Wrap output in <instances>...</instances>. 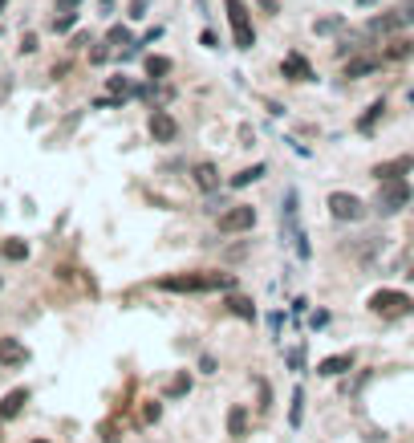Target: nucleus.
<instances>
[{
    "instance_id": "6",
    "label": "nucleus",
    "mask_w": 414,
    "mask_h": 443,
    "mask_svg": "<svg viewBox=\"0 0 414 443\" xmlns=\"http://www.w3.org/2000/svg\"><path fill=\"white\" fill-rule=\"evenodd\" d=\"M414 310V301L406 293H398V289H378L373 297H369V313H378V317H398V313Z\"/></svg>"
},
{
    "instance_id": "12",
    "label": "nucleus",
    "mask_w": 414,
    "mask_h": 443,
    "mask_svg": "<svg viewBox=\"0 0 414 443\" xmlns=\"http://www.w3.org/2000/svg\"><path fill=\"white\" fill-rule=\"evenodd\" d=\"M25 402H29V391H25V387L8 391V395L0 399V419H16V415L25 411Z\"/></svg>"
},
{
    "instance_id": "27",
    "label": "nucleus",
    "mask_w": 414,
    "mask_h": 443,
    "mask_svg": "<svg viewBox=\"0 0 414 443\" xmlns=\"http://www.w3.org/2000/svg\"><path fill=\"white\" fill-rule=\"evenodd\" d=\"M78 25V12H61V17H53V33H69Z\"/></svg>"
},
{
    "instance_id": "43",
    "label": "nucleus",
    "mask_w": 414,
    "mask_h": 443,
    "mask_svg": "<svg viewBox=\"0 0 414 443\" xmlns=\"http://www.w3.org/2000/svg\"><path fill=\"white\" fill-rule=\"evenodd\" d=\"M411 277H414V268H411Z\"/></svg>"
},
{
    "instance_id": "42",
    "label": "nucleus",
    "mask_w": 414,
    "mask_h": 443,
    "mask_svg": "<svg viewBox=\"0 0 414 443\" xmlns=\"http://www.w3.org/2000/svg\"><path fill=\"white\" fill-rule=\"evenodd\" d=\"M37 443H45V440H37Z\"/></svg>"
},
{
    "instance_id": "33",
    "label": "nucleus",
    "mask_w": 414,
    "mask_h": 443,
    "mask_svg": "<svg viewBox=\"0 0 414 443\" xmlns=\"http://www.w3.org/2000/svg\"><path fill=\"white\" fill-rule=\"evenodd\" d=\"M159 415H163V407H159V402H150V407L142 411V419H146V423H159Z\"/></svg>"
},
{
    "instance_id": "21",
    "label": "nucleus",
    "mask_w": 414,
    "mask_h": 443,
    "mask_svg": "<svg viewBox=\"0 0 414 443\" xmlns=\"http://www.w3.org/2000/svg\"><path fill=\"white\" fill-rule=\"evenodd\" d=\"M411 53H414V41H406V37H402V41H394V45H390V49H386L382 57H386V61H406Z\"/></svg>"
},
{
    "instance_id": "26",
    "label": "nucleus",
    "mask_w": 414,
    "mask_h": 443,
    "mask_svg": "<svg viewBox=\"0 0 414 443\" xmlns=\"http://www.w3.org/2000/svg\"><path fill=\"white\" fill-rule=\"evenodd\" d=\"M341 25H345V21H341V17H325V21H313V33H337V29H341Z\"/></svg>"
},
{
    "instance_id": "23",
    "label": "nucleus",
    "mask_w": 414,
    "mask_h": 443,
    "mask_svg": "<svg viewBox=\"0 0 414 443\" xmlns=\"http://www.w3.org/2000/svg\"><path fill=\"white\" fill-rule=\"evenodd\" d=\"M394 25H398V29H411L414 25V0H402V4L394 8Z\"/></svg>"
},
{
    "instance_id": "18",
    "label": "nucleus",
    "mask_w": 414,
    "mask_h": 443,
    "mask_svg": "<svg viewBox=\"0 0 414 443\" xmlns=\"http://www.w3.org/2000/svg\"><path fill=\"white\" fill-rule=\"evenodd\" d=\"M228 310L235 313V317H244V321H256V305H252L248 297H240V293H231L228 297Z\"/></svg>"
},
{
    "instance_id": "34",
    "label": "nucleus",
    "mask_w": 414,
    "mask_h": 443,
    "mask_svg": "<svg viewBox=\"0 0 414 443\" xmlns=\"http://www.w3.org/2000/svg\"><path fill=\"white\" fill-rule=\"evenodd\" d=\"M21 53H37V37H33V33L21 37Z\"/></svg>"
},
{
    "instance_id": "8",
    "label": "nucleus",
    "mask_w": 414,
    "mask_h": 443,
    "mask_svg": "<svg viewBox=\"0 0 414 443\" xmlns=\"http://www.w3.org/2000/svg\"><path fill=\"white\" fill-rule=\"evenodd\" d=\"M146 131H150V138H154V142H175V138H179V122H175L167 110H150Z\"/></svg>"
},
{
    "instance_id": "17",
    "label": "nucleus",
    "mask_w": 414,
    "mask_h": 443,
    "mask_svg": "<svg viewBox=\"0 0 414 443\" xmlns=\"http://www.w3.org/2000/svg\"><path fill=\"white\" fill-rule=\"evenodd\" d=\"M171 69H175V65H171V57H159V53H150V57H146V78H154V82H159V78H167Z\"/></svg>"
},
{
    "instance_id": "32",
    "label": "nucleus",
    "mask_w": 414,
    "mask_h": 443,
    "mask_svg": "<svg viewBox=\"0 0 414 443\" xmlns=\"http://www.w3.org/2000/svg\"><path fill=\"white\" fill-rule=\"evenodd\" d=\"M146 8H150V0H130V21H142Z\"/></svg>"
},
{
    "instance_id": "9",
    "label": "nucleus",
    "mask_w": 414,
    "mask_h": 443,
    "mask_svg": "<svg viewBox=\"0 0 414 443\" xmlns=\"http://www.w3.org/2000/svg\"><path fill=\"white\" fill-rule=\"evenodd\" d=\"M411 171H414V159H411V155H398V159L378 163V167H373V179H378V183H390V179L411 175Z\"/></svg>"
},
{
    "instance_id": "25",
    "label": "nucleus",
    "mask_w": 414,
    "mask_h": 443,
    "mask_svg": "<svg viewBox=\"0 0 414 443\" xmlns=\"http://www.w3.org/2000/svg\"><path fill=\"white\" fill-rule=\"evenodd\" d=\"M25 257H29L25 240H4V261H25Z\"/></svg>"
},
{
    "instance_id": "24",
    "label": "nucleus",
    "mask_w": 414,
    "mask_h": 443,
    "mask_svg": "<svg viewBox=\"0 0 414 443\" xmlns=\"http://www.w3.org/2000/svg\"><path fill=\"white\" fill-rule=\"evenodd\" d=\"M394 12H382V17H369V33H394Z\"/></svg>"
},
{
    "instance_id": "37",
    "label": "nucleus",
    "mask_w": 414,
    "mask_h": 443,
    "mask_svg": "<svg viewBox=\"0 0 414 443\" xmlns=\"http://www.w3.org/2000/svg\"><path fill=\"white\" fill-rule=\"evenodd\" d=\"M199 370H203V374H211V370H216V358L203 354V358H199Z\"/></svg>"
},
{
    "instance_id": "31",
    "label": "nucleus",
    "mask_w": 414,
    "mask_h": 443,
    "mask_svg": "<svg viewBox=\"0 0 414 443\" xmlns=\"http://www.w3.org/2000/svg\"><path fill=\"white\" fill-rule=\"evenodd\" d=\"M345 53H358V37H341L337 41V57H345Z\"/></svg>"
},
{
    "instance_id": "2",
    "label": "nucleus",
    "mask_w": 414,
    "mask_h": 443,
    "mask_svg": "<svg viewBox=\"0 0 414 443\" xmlns=\"http://www.w3.org/2000/svg\"><path fill=\"white\" fill-rule=\"evenodd\" d=\"M280 224H284V236L292 240V248H297V257L301 261H309V236H305V228H301V212H297V191L288 187L284 191V204H280Z\"/></svg>"
},
{
    "instance_id": "5",
    "label": "nucleus",
    "mask_w": 414,
    "mask_h": 443,
    "mask_svg": "<svg viewBox=\"0 0 414 443\" xmlns=\"http://www.w3.org/2000/svg\"><path fill=\"white\" fill-rule=\"evenodd\" d=\"M325 208H329L333 220H341V224H358L366 216V204H362L354 191H333V195L325 199Z\"/></svg>"
},
{
    "instance_id": "3",
    "label": "nucleus",
    "mask_w": 414,
    "mask_h": 443,
    "mask_svg": "<svg viewBox=\"0 0 414 443\" xmlns=\"http://www.w3.org/2000/svg\"><path fill=\"white\" fill-rule=\"evenodd\" d=\"M406 204H411V183H406V179L378 183V195H373V212H378V216H398Z\"/></svg>"
},
{
    "instance_id": "41",
    "label": "nucleus",
    "mask_w": 414,
    "mask_h": 443,
    "mask_svg": "<svg viewBox=\"0 0 414 443\" xmlns=\"http://www.w3.org/2000/svg\"><path fill=\"white\" fill-rule=\"evenodd\" d=\"M106 4H114V0H106Z\"/></svg>"
},
{
    "instance_id": "19",
    "label": "nucleus",
    "mask_w": 414,
    "mask_h": 443,
    "mask_svg": "<svg viewBox=\"0 0 414 443\" xmlns=\"http://www.w3.org/2000/svg\"><path fill=\"white\" fill-rule=\"evenodd\" d=\"M25 358H29V350L21 342H12V338L0 342V362H25Z\"/></svg>"
},
{
    "instance_id": "1",
    "label": "nucleus",
    "mask_w": 414,
    "mask_h": 443,
    "mask_svg": "<svg viewBox=\"0 0 414 443\" xmlns=\"http://www.w3.org/2000/svg\"><path fill=\"white\" fill-rule=\"evenodd\" d=\"M159 289L163 293H211V289L231 293L235 277H228V272H211V277H203V272H175V277H163Z\"/></svg>"
},
{
    "instance_id": "35",
    "label": "nucleus",
    "mask_w": 414,
    "mask_h": 443,
    "mask_svg": "<svg viewBox=\"0 0 414 443\" xmlns=\"http://www.w3.org/2000/svg\"><path fill=\"white\" fill-rule=\"evenodd\" d=\"M106 57H110V49H106V45H97V49H93V53H90V61H93V65H102Z\"/></svg>"
},
{
    "instance_id": "13",
    "label": "nucleus",
    "mask_w": 414,
    "mask_h": 443,
    "mask_svg": "<svg viewBox=\"0 0 414 443\" xmlns=\"http://www.w3.org/2000/svg\"><path fill=\"white\" fill-rule=\"evenodd\" d=\"M195 187L199 191H220V171H216V163H195Z\"/></svg>"
},
{
    "instance_id": "38",
    "label": "nucleus",
    "mask_w": 414,
    "mask_h": 443,
    "mask_svg": "<svg viewBox=\"0 0 414 443\" xmlns=\"http://www.w3.org/2000/svg\"><path fill=\"white\" fill-rule=\"evenodd\" d=\"M78 4H82V0H57V8H61V12H69V8H78Z\"/></svg>"
},
{
    "instance_id": "4",
    "label": "nucleus",
    "mask_w": 414,
    "mask_h": 443,
    "mask_svg": "<svg viewBox=\"0 0 414 443\" xmlns=\"http://www.w3.org/2000/svg\"><path fill=\"white\" fill-rule=\"evenodd\" d=\"M224 8H228V25H231V41L235 49H252L256 45V29H252V12H248V4L244 0H224Z\"/></svg>"
},
{
    "instance_id": "44",
    "label": "nucleus",
    "mask_w": 414,
    "mask_h": 443,
    "mask_svg": "<svg viewBox=\"0 0 414 443\" xmlns=\"http://www.w3.org/2000/svg\"><path fill=\"white\" fill-rule=\"evenodd\" d=\"M0 285H4V281H0Z\"/></svg>"
},
{
    "instance_id": "10",
    "label": "nucleus",
    "mask_w": 414,
    "mask_h": 443,
    "mask_svg": "<svg viewBox=\"0 0 414 443\" xmlns=\"http://www.w3.org/2000/svg\"><path fill=\"white\" fill-rule=\"evenodd\" d=\"M280 74H284L288 82H313V65H309L301 53H288V57L280 61Z\"/></svg>"
},
{
    "instance_id": "29",
    "label": "nucleus",
    "mask_w": 414,
    "mask_h": 443,
    "mask_svg": "<svg viewBox=\"0 0 414 443\" xmlns=\"http://www.w3.org/2000/svg\"><path fill=\"white\" fill-rule=\"evenodd\" d=\"M106 41H110V45H118V41H130V33H126V25H114V29L106 33Z\"/></svg>"
},
{
    "instance_id": "11",
    "label": "nucleus",
    "mask_w": 414,
    "mask_h": 443,
    "mask_svg": "<svg viewBox=\"0 0 414 443\" xmlns=\"http://www.w3.org/2000/svg\"><path fill=\"white\" fill-rule=\"evenodd\" d=\"M345 370H354V354H329L317 362V374L321 378H337V374H345Z\"/></svg>"
},
{
    "instance_id": "40",
    "label": "nucleus",
    "mask_w": 414,
    "mask_h": 443,
    "mask_svg": "<svg viewBox=\"0 0 414 443\" xmlns=\"http://www.w3.org/2000/svg\"><path fill=\"white\" fill-rule=\"evenodd\" d=\"M4 4H8V0H0V12H4Z\"/></svg>"
},
{
    "instance_id": "15",
    "label": "nucleus",
    "mask_w": 414,
    "mask_h": 443,
    "mask_svg": "<svg viewBox=\"0 0 414 443\" xmlns=\"http://www.w3.org/2000/svg\"><path fill=\"white\" fill-rule=\"evenodd\" d=\"M382 114H386V102H382V98H378V102H369L366 114L358 118V131H362V134H373V127H378V118H382Z\"/></svg>"
},
{
    "instance_id": "20",
    "label": "nucleus",
    "mask_w": 414,
    "mask_h": 443,
    "mask_svg": "<svg viewBox=\"0 0 414 443\" xmlns=\"http://www.w3.org/2000/svg\"><path fill=\"white\" fill-rule=\"evenodd\" d=\"M260 175H264V163H252V167H244V171L231 175V187H248V183H256Z\"/></svg>"
},
{
    "instance_id": "16",
    "label": "nucleus",
    "mask_w": 414,
    "mask_h": 443,
    "mask_svg": "<svg viewBox=\"0 0 414 443\" xmlns=\"http://www.w3.org/2000/svg\"><path fill=\"white\" fill-rule=\"evenodd\" d=\"M382 65V57H354L349 65H345V78H366V74H373Z\"/></svg>"
},
{
    "instance_id": "14",
    "label": "nucleus",
    "mask_w": 414,
    "mask_h": 443,
    "mask_svg": "<svg viewBox=\"0 0 414 443\" xmlns=\"http://www.w3.org/2000/svg\"><path fill=\"white\" fill-rule=\"evenodd\" d=\"M228 435L231 440H244V435H248V407H244V402H235L228 411Z\"/></svg>"
},
{
    "instance_id": "28",
    "label": "nucleus",
    "mask_w": 414,
    "mask_h": 443,
    "mask_svg": "<svg viewBox=\"0 0 414 443\" xmlns=\"http://www.w3.org/2000/svg\"><path fill=\"white\" fill-rule=\"evenodd\" d=\"M106 86H110V94H118V98H126V94H130V82H126L122 74H118V78H110Z\"/></svg>"
},
{
    "instance_id": "22",
    "label": "nucleus",
    "mask_w": 414,
    "mask_h": 443,
    "mask_svg": "<svg viewBox=\"0 0 414 443\" xmlns=\"http://www.w3.org/2000/svg\"><path fill=\"white\" fill-rule=\"evenodd\" d=\"M187 391H191V374L179 370V374L171 378V387H167V399H179V395H187Z\"/></svg>"
},
{
    "instance_id": "36",
    "label": "nucleus",
    "mask_w": 414,
    "mask_h": 443,
    "mask_svg": "<svg viewBox=\"0 0 414 443\" xmlns=\"http://www.w3.org/2000/svg\"><path fill=\"white\" fill-rule=\"evenodd\" d=\"M256 4H260L268 17H276V12H280V0H256Z\"/></svg>"
},
{
    "instance_id": "7",
    "label": "nucleus",
    "mask_w": 414,
    "mask_h": 443,
    "mask_svg": "<svg viewBox=\"0 0 414 443\" xmlns=\"http://www.w3.org/2000/svg\"><path fill=\"white\" fill-rule=\"evenodd\" d=\"M252 228H256V208L248 204H231L220 216V232H252Z\"/></svg>"
},
{
    "instance_id": "30",
    "label": "nucleus",
    "mask_w": 414,
    "mask_h": 443,
    "mask_svg": "<svg viewBox=\"0 0 414 443\" xmlns=\"http://www.w3.org/2000/svg\"><path fill=\"white\" fill-rule=\"evenodd\" d=\"M301 402H305V391H297V395H292V415H288V419H292V427L301 423V411H305Z\"/></svg>"
},
{
    "instance_id": "39",
    "label": "nucleus",
    "mask_w": 414,
    "mask_h": 443,
    "mask_svg": "<svg viewBox=\"0 0 414 443\" xmlns=\"http://www.w3.org/2000/svg\"><path fill=\"white\" fill-rule=\"evenodd\" d=\"M369 4H378V0H358V8H369Z\"/></svg>"
}]
</instances>
